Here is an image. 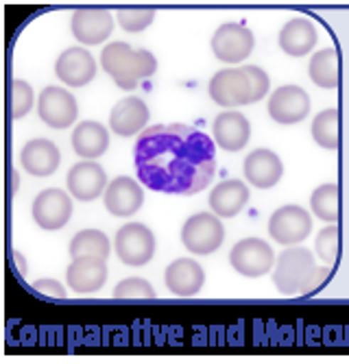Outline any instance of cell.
Listing matches in <instances>:
<instances>
[{"label": "cell", "mask_w": 349, "mask_h": 364, "mask_svg": "<svg viewBox=\"0 0 349 364\" xmlns=\"http://www.w3.org/2000/svg\"><path fill=\"white\" fill-rule=\"evenodd\" d=\"M312 138L321 149L336 151L340 146V112L338 109H326L316 114L312 120Z\"/></svg>", "instance_id": "27"}, {"label": "cell", "mask_w": 349, "mask_h": 364, "mask_svg": "<svg viewBox=\"0 0 349 364\" xmlns=\"http://www.w3.org/2000/svg\"><path fill=\"white\" fill-rule=\"evenodd\" d=\"M116 18L127 33H140L151 26V22L155 20V11L153 9H120Z\"/></svg>", "instance_id": "33"}, {"label": "cell", "mask_w": 349, "mask_h": 364, "mask_svg": "<svg viewBox=\"0 0 349 364\" xmlns=\"http://www.w3.org/2000/svg\"><path fill=\"white\" fill-rule=\"evenodd\" d=\"M103 70L114 79L120 90L131 92L140 81L149 79L157 70V61L149 50H134L127 42H112L101 53Z\"/></svg>", "instance_id": "3"}, {"label": "cell", "mask_w": 349, "mask_h": 364, "mask_svg": "<svg viewBox=\"0 0 349 364\" xmlns=\"http://www.w3.org/2000/svg\"><path fill=\"white\" fill-rule=\"evenodd\" d=\"M277 44L284 53L291 55V57L308 55L316 44L314 22L308 18H293L291 22H286V26L279 31Z\"/></svg>", "instance_id": "24"}, {"label": "cell", "mask_w": 349, "mask_h": 364, "mask_svg": "<svg viewBox=\"0 0 349 364\" xmlns=\"http://www.w3.org/2000/svg\"><path fill=\"white\" fill-rule=\"evenodd\" d=\"M212 53L216 55L218 61H225V63H240L245 61L251 50H253V33L242 26V24H223L214 31L212 36Z\"/></svg>", "instance_id": "10"}, {"label": "cell", "mask_w": 349, "mask_h": 364, "mask_svg": "<svg viewBox=\"0 0 349 364\" xmlns=\"http://www.w3.org/2000/svg\"><path fill=\"white\" fill-rule=\"evenodd\" d=\"M310 114V96L299 85H281L269 98V116L279 124H295Z\"/></svg>", "instance_id": "11"}, {"label": "cell", "mask_w": 349, "mask_h": 364, "mask_svg": "<svg viewBox=\"0 0 349 364\" xmlns=\"http://www.w3.org/2000/svg\"><path fill=\"white\" fill-rule=\"evenodd\" d=\"M66 181H68L70 194L77 198V201H83V203L99 198L107 190L105 186H109L105 168L101 166V164L90 161V159L75 164V166L68 171Z\"/></svg>", "instance_id": "14"}, {"label": "cell", "mask_w": 349, "mask_h": 364, "mask_svg": "<svg viewBox=\"0 0 349 364\" xmlns=\"http://www.w3.org/2000/svg\"><path fill=\"white\" fill-rule=\"evenodd\" d=\"M144 203V192L131 177H116L105 190V208L112 216L129 218Z\"/></svg>", "instance_id": "17"}, {"label": "cell", "mask_w": 349, "mask_h": 364, "mask_svg": "<svg viewBox=\"0 0 349 364\" xmlns=\"http://www.w3.org/2000/svg\"><path fill=\"white\" fill-rule=\"evenodd\" d=\"M70 255H73V259L85 257V255L107 259L109 257V240L99 229H83L70 242Z\"/></svg>", "instance_id": "29"}, {"label": "cell", "mask_w": 349, "mask_h": 364, "mask_svg": "<svg viewBox=\"0 0 349 364\" xmlns=\"http://www.w3.org/2000/svg\"><path fill=\"white\" fill-rule=\"evenodd\" d=\"M114 296L116 299H155V290L142 277H127L116 286Z\"/></svg>", "instance_id": "31"}, {"label": "cell", "mask_w": 349, "mask_h": 364, "mask_svg": "<svg viewBox=\"0 0 349 364\" xmlns=\"http://www.w3.org/2000/svg\"><path fill=\"white\" fill-rule=\"evenodd\" d=\"M225 240V227L214 212H199L181 227V242L190 253L210 255Z\"/></svg>", "instance_id": "5"}, {"label": "cell", "mask_w": 349, "mask_h": 364, "mask_svg": "<svg viewBox=\"0 0 349 364\" xmlns=\"http://www.w3.org/2000/svg\"><path fill=\"white\" fill-rule=\"evenodd\" d=\"M312 231L310 214L299 205H284L273 212L269 220V236L279 245H299Z\"/></svg>", "instance_id": "8"}, {"label": "cell", "mask_w": 349, "mask_h": 364, "mask_svg": "<svg viewBox=\"0 0 349 364\" xmlns=\"http://www.w3.org/2000/svg\"><path fill=\"white\" fill-rule=\"evenodd\" d=\"M55 75L61 83L70 87H83L97 77V61L87 53V48L73 46L59 55L55 63Z\"/></svg>", "instance_id": "13"}, {"label": "cell", "mask_w": 349, "mask_h": 364, "mask_svg": "<svg viewBox=\"0 0 349 364\" xmlns=\"http://www.w3.org/2000/svg\"><path fill=\"white\" fill-rule=\"evenodd\" d=\"M247 203H249V188L238 179L218 183L210 192V210L218 218H234L247 208Z\"/></svg>", "instance_id": "23"}, {"label": "cell", "mask_w": 349, "mask_h": 364, "mask_svg": "<svg viewBox=\"0 0 349 364\" xmlns=\"http://www.w3.org/2000/svg\"><path fill=\"white\" fill-rule=\"evenodd\" d=\"M308 77L323 90H336L340 85V61L336 48H323L314 53L308 63Z\"/></svg>", "instance_id": "26"}, {"label": "cell", "mask_w": 349, "mask_h": 364, "mask_svg": "<svg viewBox=\"0 0 349 364\" xmlns=\"http://www.w3.org/2000/svg\"><path fill=\"white\" fill-rule=\"evenodd\" d=\"M38 116L50 129H68L79 116L77 98L63 87H44L38 98Z\"/></svg>", "instance_id": "9"}, {"label": "cell", "mask_w": 349, "mask_h": 364, "mask_svg": "<svg viewBox=\"0 0 349 364\" xmlns=\"http://www.w3.org/2000/svg\"><path fill=\"white\" fill-rule=\"evenodd\" d=\"M230 264L236 273L245 277H262L271 273L275 264V253L262 238H245L234 245L230 253Z\"/></svg>", "instance_id": "7"}, {"label": "cell", "mask_w": 349, "mask_h": 364, "mask_svg": "<svg viewBox=\"0 0 349 364\" xmlns=\"http://www.w3.org/2000/svg\"><path fill=\"white\" fill-rule=\"evenodd\" d=\"M314 251L326 264H336L340 253V229L336 225L321 229L319 236L314 238Z\"/></svg>", "instance_id": "30"}, {"label": "cell", "mask_w": 349, "mask_h": 364, "mask_svg": "<svg viewBox=\"0 0 349 364\" xmlns=\"http://www.w3.org/2000/svg\"><path fill=\"white\" fill-rule=\"evenodd\" d=\"M149 118H151V114H149V107L142 98L127 96L114 105V109L109 114V129L122 138H131L138 134V131H144Z\"/></svg>", "instance_id": "19"}, {"label": "cell", "mask_w": 349, "mask_h": 364, "mask_svg": "<svg viewBox=\"0 0 349 364\" xmlns=\"http://www.w3.org/2000/svg\"><path fill=\"white\" fill-rule=\"evenodd\" d=\"M116 253L127 267H142L155 255V236L142 223H127L116 234Z\"/></svg>", "instance_id": "6"}, {"label": "cell", "mask_w": 349, "mask_h": 364, "mask_svg": "<svg viewBox=\"0 0 349 364\" xmlns=\"http://www.w3.org/2000/svg\"><path fill=\"white\" fill-rule=\"evenodd\" d=\"M33 218L42 229L55 231L61 229L73 216V201L68 192H63L59 188L44 190L36 196L33 201Z\"/></svg>", "instance_id": "12"}, {"label": "cell", "mask_w": 349, "mask_h": 364, "mask_svg": "<svg viewBox=\"0 0 349 364\" xmlns=\"http://www.w3.org/2000/svg\"><path fill=\"white\" fill-rule=\"evenodd\" d=\"M73 36L79 44H103L114 31V18L105 9H77L70 20Z\"/></svg>", "instance_id": "15"}, {"label": "cell", "mask_w": 349, "mask_h": 364, "mask_svg": "<svg viewBox=\"0 0 349 364\" xmlns=\"http://www.w3.org/2000/svg\"><path fill=\"white\" fill-rule=\"evenodd\" d=\"M109 146V131L94 120H85L77 124L73 131V149L83 159H97Z\"/></svg>", "instance_id": "25"}, {"label": "cell", "mask_w": 349, "mask_h": 364, "mask_svg": "<svg viewBox=\"0 0 349 364\" xmlns=\"http://www.w3.org/2000/svg\"><path fill=\"white\" fill-rule=\"evenodd\" d=\"M310 208L316 218L326 223H336L340 218V190L336 183H323L310 196Z\"/></svg>", "instance_id": "28"}, {"label": "cell", "mask_w": 349, "mask_h": 364, "mask_svg": "<svg viewBox=\"0 0 349 364\" xmlns=\"http://www.w3.org/2000/svg\"><path fill=\"white\" fill-rule=\"evenodd\" d=\"M212 136L218 149L238 153L251 138V124L240 112H223L216 116L212 124Z\"/></svg>", "instance_id": "18"}, {"label": "cell", "mask_w": 349, "mask_h": 364, "mask_svg": "<svg viewBox=\"0 0 349 364\" xmlns=\"http://www.w3.org/2000/svg\"><path fill=\"white\" fill-rule=\"evenodd\" d=\"M107 259L103 257H77L73 259V264L66 271V279L68 286L79 292V294H90V292H97L105 286L107 279Z\"/></svg>", "instance_id": "20"}, {"label": "cell", "mask_w": 349, "mask_h": 364, "mask_svg": "<svg viewBox=\"0 0 349 364\" xmlns=\"http://www.w3.org/2000/svg\"><path fill=\"white\" fill-rule=\"evenodd\" d=\"M33 87L22 79H14L11 83V114L14 118H24L33 107Z\"/></svg>", "instance_id": "32"}, {"label": "cell", "mask_w": 349, "mask_h": 364, "mask_svg": "<svg viewBox=\"0 0 349 364\" xmlns=\"http://www.w3.org/2000/svg\"><path fill=\"white\" fill-rule=\"evenodd\" d=\"M59 161H61V153L57 144L44 138L26 142L20 151V164L24 166V171L33 177L53 175L59 168Z\"/></svg>", "instance_id": "21"}, {"label": "cell", "mask_w": 349, "mask_h": 364, "mask_svg": "<svg viewBox=\"0 0 349 364\" xmlns=\"http://www.w3.org/2000/svg\"><path fill=\"white\" fill-rule=\"evenodd\" d=\"M316 273L319 269L314 267V255L306 247H291L281 251L275 262L273 284L279 294H308L314 286Z\"/></svg>", "instance_id": "4"}, {"label": "cell", "mask_w": 349, "mask_h": 364, "mask_svg": "<svg viewBox=\"0 0 349 364\" xmlns=\"http://www.w3.org/2000/svg\"><path fill=\"white\" fill-rule=\"evenodd\" d=\"M166 288L177 294V296H195L203 284H205V273L201 264L195 262L193 257H179L166 269Z\"/></svg>", "instance_id": "22"}, {"label": "cell", "mask_w": 349, "mask_h": 364, "mask_svg": "<svg viewBox=\"0 0 349 364\" xmlns=\"http://www.w3.org/2000/svg\"><path fill=\"white\" fill-rule=\"evenodd\" d=\"M16 259H18V264H20V273L24 275V273H26V267H24V259H22V255H20V253H16Z\"/></svg>", "instance_id": "35"}, {"label": "cell", "mask_w": 349, "mask_h": 364, "mask_svg": "<svg viewBox=\"0 0 349 364\" xmlns=\"http://www.w3.org/2000/svg\"><path fill=\"white\" fill-rule=\"evenodd\" d=\"M242 173L251 186H256L260 190H269L275 183H279L284 175V164L277 153L269 149H256L245 157Z\"/></svg>", "instance_id": "16"}, {"label": "cell", "mask_w": 349, "mask_h": 364, "mask_svg": "<svg viewBox=\"0 0 349 364\" xmlns=\"http://www.w3.org/2000/svg\"><path fill=\"white\" fill-rule=\"evenodd\" d=\"M269 85L271 79L260 65H240L218 70L208 83V94L220 107H242L267 96Z\"/></svg>", "instance_id": "2"}, {"label": "cell", "mask_w": 349, "mask_h": 364, "mask_svg": "<svg viewBox=\"0 0 349 364\" xmlns=\"http://www.w3.org/2000/svg\"><path fill=\"white\" fill-rule=\"evenodd\" d=\"M33 288L40 294L57 296V299H66V290H63V286L59 282H55V279H38V282H33Z\"/></svg>", "instance_id": "34"}, {"label": "cell", "mask_w": 349, "mask_h": 364, "mask_svg": "<svg viewBox=\"0 0 349 364\" xmlns=\"http://www.w3.org/2000/svg\"><path fill=\"white\" fill-rule=\"evenodd\" d=\"M134 161L140 177L153 192L190 196L205 190L216 173L214 140L197 127L171 122L144 129Z\"/></svg>", "instance_id": "1"}]
</instances>
